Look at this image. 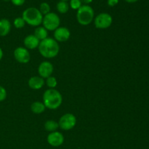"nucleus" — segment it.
<instances>
[{"instance_id":"20","label":"nucleus","mask_w":149,"mask_h":149,"mask_svg":"<svg viewBox=\"0 0 149 149\" xmlns=\"http://www.w3.org/2000/svg\"><path fill=\"white\" fill-rule=\"evenodd\" d=\"M39 11L42 13V15H45L48 14V13H50V6L48 3L47 2H42V4L39 6Z\"/></svg>"},{"instance_id":"19","label":"nucleus","mask_w":149,"mask_h":149,"mask_svg":"<svg viewBox=\"0 0 149 149\" xmlns=\"http://www.w3.org/2000/svg\"><path fill=\"white\" fill-rule=\"evenodd\" d=\"M45 83H46V85L49 87V89H55L58 84V81L55 77L51 76V77L46 79Z\"/></svg>"},{"instance_id":"12","label":"nucleus","mask_w":149,"mask_h":149,"mask_svg":"<svg viewBox=\"0 0 149 149\" xmlns=\"http://www.w3.org/2000/svg\"><path fill=\"white\" fill-rule=\"evenodd\" d=\"M45 84V79L42 78L39 76H35V77H31L28 81V85L31 89L34 90L42 89Z\"/></svg>"},{"instance_id":"17","label":"nucleus","mask_w":149,"mask_h":149,"mask_svg":"<svg viewBox=\"0 0 149 149\" xmlns=\"http://www.w3.org/2000/svg\"><path fill=\"white\" fill-rule=\"evenodd\" d=\"M59 128L58 122L55 120H47L45 123V129L47 132H52L57 131V130Z\"/></svg>"},{"instance_id":"21","label":"nucleus","mask_w":149,"mask_h":149,"mask_svg":"<svg viewBox=\"0 0 149 149\" xmlns=\"http://www.w3.org/2000/svg\"><path fill=\"white\" fill-rule=\"evenodd\" d=\"M13 25H14L15 27L17 29H23V27L26 25V22L24 21V20L23 19L22 17H16L15 19L13 21Z\"/></svg>"},{"instance_id":"24","label":"nucleus","mask_w":149,"mask_h":149,"mask_svg":"<svg viewBox=\"0 0 149 149\" xmlns=\"http://www.w3.org/2000/svg\"><path fill=\"white\" fill-rule=\"evenodd\" d=\"M10 1L13 3V4L18 7V6L23 5L25 1H26V0H10Z\"/></svg>"},{"instance_id":"25","label":"nucleus","mask_w":149,"mask_h":149,"mask_svg":"<svg viewBox=\"0 0 149 149\" xmlns=\"http://www.w3.org/2000/svg\"><path fill=\"white\" fill-rule=\"evenodd\" d=\"M119 0H108L107 4L109 7H114L116 4H118Z\"/></svg>"},{"instance_id":"5","label":"nucleus","mask_w":149,"mask_h":149,"mask_svg":"<svg viewBox=\"0 0 149 149\" xmlns=\"http://www.w3.org/2000/svg\"><path fill=\"white\" fill-rule=\"evenodd\" d=\"M42 25L47 31H55L60 27L61 19L60 17L55 13H49L43 16Z\"/></svg>"},{"instance_id":"8","label":"nucleus","mask_w":149,"mask_h":149,"mask_svg":"<svg viewBox=\"0 0 149 149\" xmlns=\"http://www.w3.org/2000/svg\"><path fill=\"white\" fill-rule=\"evenodd\" d=\"M13 55L15 59L20 63H28L31 60V55L29 49L23 47H18L16 48L13 52Z\"/></svg>"},{"instance_id":"27","label":"nucleus","mask_w":149,"mask_h":149,"mask_svg":"<svg viewBox=\"0 0 149 149\" xmlns=\"http://www.w3.org/2000/svg\"><path fill=\"white\" fill-rule=\"evenodd\" d=\"M3 55H4V52H3L2 49H1V48L0 47V61H1V60L2 59Z\"/></svg>"},{"instance_id":"9","label":"nucleus","mask_w":149,"mask_h":149,"mask_svg":"<svg viewBox=\"0 0 149 149\" xmlns=\"http://www.w3.org/2000/svg\"><path fill=\"white\" fill-rule=\"evenodd\" d=\"M54 71L53 65L49 61H43L38 67V74L39 77L43 79H47L51 77Z\"/></svg>"},{"instance_id":"14","label":"nucleus","mask_w":149,"mask_h":149,"mask_svg":"<svg viewBox=\"0 0 149 149\" xmlns=\"http://www.w3.org/2000/svg\"><path fill=\"white\" fill-rule=\"evenodd\" d=\"M11 30V23L8 19L2 18L0 20V36H6Z\"/></svg>"},{"instance_id":"4","label":"nucleus","mask_w":149,"mask_h":149,"mask_svg":"<svg viewBox=\"0 0 149 149\" xmlns=\"http://www.w3.org/2000/svg\"><path fill=\"white\" fill-rule=\"evenodd\" d=\"M95 13L93 7L84 4L77 10V20L81 26H88L94 20Z\"/></svg>"},{"instance_id":"16","label":"nucleus","mask_w":149,"mask_h":149,"mask_svg":"<svg viewBox=\"0 0 149 149\" xmlns=\"http://www.w3.org/2000/svg\"><path fill=\"white\" fill-rule=\"evenodd\" d=\"M45 109H46V107H45V106L42 102H33L31 106V110L33 113H36V114L42 113L45 111Z\"/></svg>"},{"instance_id":"28","label":"nucleus","mask_w":149,"mask_h":149,"mask_svg":"<svg viewBox=\"0 0 149 149\" xmlns=\"http://www.w3.org/2000/svg\"><path fill=\"white\" fill-rule=\"evenodd\" d=\"M125 1H127V3H135V2H137L138 1H139V0H125Z\"/></svg>"},{"instance_id":"29","label":"nucleus","mask_w":149,"mask_h":149,"mask_svg":"<svg viewBox=\"0 0 149 149\" xmlns=\"http://www.w3.org/2000/svg\"><path fill=\"white\" fill-rule=\"evenodd\" d=\"M59 1H68V0H59Z\"/></svg>"},{"instance_id":"26","label":"nucleus","mask_w":149,"mask_h":149,"mask_svg":"<svg viewBox=\"0 0 149 149\" xmlns=\"http://www.w3.org/2000/svg\"><path fill=\"white\" fill-rule=\"evenodd\" d=\"M81 2L84 3V4H87V5H88L89 4H90V3L93 2V0H81Z\"/></svg>"},{"instance_id":"10","label":"nucleus","mask_w":149,"mask_h":149,"mask_svg":"<svg viewBox=\"0 0 149 149\" xmlns=\"http://www.w3.org/2000/svg\"><path fill=\"white\" fill-rule=\"evenodd\" d=\"M47 141L49 145L52 147H59L62 146L64 143V136L61 132L55 131L50 132L47 135Z\"/></svg>"},{"instance_id":"30","label":"nucleus","mask_w":149,"mask_h":149,"mask_svg":"<svg viewBox=\"0 0 149 149\" xmlns=\"http://www.w3.org/2000/svg\"><path fill=\"white\" fill-rule=\"evenodd\" d=\"M3 1H10V0H3Z\"/></svg>"},{"instance_id":"2","label":"nucleus","mask_w":149,"mask_h":149,"mask_svg":"<svg viewBox=\"0 0 149 149\" xmlns=\"http://www.w3.org/2000/svg\"><path fill=\"white\" fill-rule=\"evenodd\" d=\"M63 103V96L55 89H48L43 94V103L46 109L50 110L58 109Z\"/></svg>"},{"instance_id":"7","label":"nucleus","mask_w":149,"mask_h":149,"mask_svg":"<svg viewBox=\"0 0 149 149\" xmlns=\"http://www.w3.org/2000/svg\"><path fill=\"white\" fill-rule=\"evenodd\" d=\"M113 23V18L109 13H102L94 18V24L96 29H106L110 27Z\"/></svg>"},{"instance_id":"11","label":"nucleus","mask_w":149,"mask_h":149,"mask_svg":"<svg viewBox=\"0 0 149 149\" xmlns=\"http://www.w3.org/2000/svg\"><path fill=\"white\" fill-rule=\"evenodd\" d=\"M71 32L66 27H58L54 31V39L58 42H65L69 39Z\"/></svg>"},{"instance_id":"22","label":"nucleus","mask_w":149,"mask_h":149,"mask_svg":"<svg viewBox=\"0 0 149 149\" xmlns=\"http://www.w3.org/2000/svg\"><path fill=\"white\" fill-rule=\"evenodd\" d=\"M82 5V2L81 0H70L69 7L72 10H78Z\"/></svg>"},{"instance_id":"18","label":"nucleus","mask_w":149,"mask_h":149,"mask_svg":"<svg viewBox=\"0 0 149 149\" xmlns=\"http://www.w3.org/2000/svg\"><path fill=\"white\" fill-rule=\"evenodd\" d=\"M56 8L58 13H61V14H65V13H68V10L70 8L69 4L67 1H59L57 3Z\"/></svg>"},{"instance_id":"3","label":"nucleus","mask_w":149,"mask_h":149,"mask_svg":"<svg viewBox=\"0 0 149 149\" xmlns=\"http://www.w3.org/2000/svg\"><path fill=\"white\" fill-rule=\"evenodd\" d=\"M22 17L26 22V24L33 27H38L42 23L43 15L36 7H29L23 11Z\"/></svg>"},{"instance_id":"13","label":"nucleus","mask_w":149,"mask_h":149,"mask_svg":"<svg viewBox=\"0 0 149 149\" xmlns=\"http://www.w3.org/2000/svg\"><path fill=\"white\" fill-rule=\"evenodd\" d=\"M39 43H40V41L33 34L28 35L23 40L25 47L27 49H34L36 48H38Z\"/></svg>"},{"instance_id":"23","label":"nucleus","mask_w":149,"mask_h":149,"mask_svg":"<svg viewBox=\"0 0 149 149\" xmlns=\"http://www.w3.org/2000/svg\"><path fill=\"white\" fill-rule=\"evenodd\" d=\"M7 90L4 87L0 85V102L4 101L7 98Z\"/></svg>"},{"instance_id":"6","label":"nucleus","mask_w":149,"mask_h":149,"mask_svg":"<svg viewBox=\"0 0 149 149\" xmlns=\"http://www.w3.org/2000/svg\"><path fill=\"white\" fill-rule=\"evenodd\" d=\"M77 125V118L73 113H67L63 115L58 121L59 127L63 130H71Z\"/></svg>"},{"instance_id":"1","label":"nucleus","mask_w":149,"mask_h":149,"mask_svg":"<svg viewBox=\"0 0 149 149\" xmlns=\"http://www.w3.org/2000/svg\"><path fill=\"white\" fill-rule=\"evenodd\" d=\"M38 49L40 55L44 58L48 59L55 58L60 52V46L58 42L52 38L49 37L40 41Z\"/></svg>"},{"instance_id":"15","label":"nucleus","mask_w":149,"mask_h":149,"mask_svg":"<svg viewBox=\"0 0 149 149\" xmlns=\"http://www.w3.org/2000/svg\"><path fill=\"white\" fill-rule=\"evenodd\" d=\"M35 36L39 39V41H42L47 38L48 36V31L43 26H38L36 29H35L34 33H33Z\"/></svg>"}]
</instances>
